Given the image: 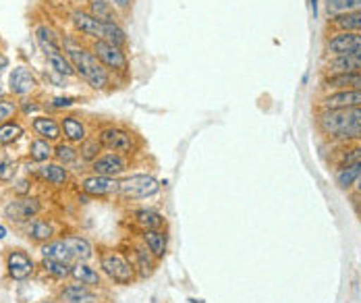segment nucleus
Segmentation results:
<instances>
[{
  "instance_id": "obj_1",
  "label": "nucleus",
  "mask_w": 361,
  "mask_h": 303,
  "mask_svg": "<svg viewBox=\"0 0 361 303\" xmlns=\"http://www.w3.org/2000/svg\"><path fill=\"white\" fill-rule=\"evenodd\" d=\"M61 42H63V50L67 52L71 65L75 67L77 79L85 83L90 89L98 94H112L121 85L109 69L96 58V54L90 50L87 39L73 32L69 34L61 32Z\"/></svg>"
},
{
  "instance_id": "obj_2",
  "label": "nucleus",
  "mask_w": 361,
  "mask_h": 303,
  "mask_svg": "<svg viewBox=\"0 0 361 303\" xmlns=\"http://www.w3.org/2000/svg\"><path fill=\"white\" fill-rule=\"evenodd\" d=\"M92 133H96L104 152L127 154V156L145 154L144 137L127 123H116V120H102L98 125L92 123Z\"/></svg>"
},
{
  "instance_id": "obj_3",
  "label": "nucleus",
  "mask_w": 361,
  "mask_h": 303,
  "mask_svg": "<svg viewBox=\"0 0 361 303\" xmlns=\"http://www.w3.org/2000/svg\"><path fill=\"white\" fill-rule=\"evenodd\" d=\"M96 258L100 272L104 274V278L110 285L116 287H131L140 280L137 272L133 270V266L129 264V260L125 258V254L118 249V245H106V243H98L96 245Z\"/></svg>"
},
{
  "instance_id": "obj_4",
  "label": "nucleus",
  "mask_w": 361,
  "mask_h": 303,
  "mask_svg": "<svg viewBox=\"0 0 361 303\" xmlns=\"http://www.w3.org/2000/svg\"><path fill=\"white\" fill-rule=\"evenodd\" d=\"M87 46L121 85H125L131 79V63H129L127 50L110 44L106 39H87Z\"/></svg>"
},
{
  "instance_id": "obj_5",
  "label": "nucleus",
  "mask_w": 361,
  "mask_h": 303,
  "mask_svg": "<svg viewBox=\"0 0 361 303\" xmlns=\"http://www.w3.org/2000/svg\"><path fill=\"white\" fill-rule=\"evenodd\" d=\"M46 212V202L39 195H13L2 206V216L8 225L21 228L32 218L42 216Z\"/></svg>"
},
{
  "instance_id": "obj_6",
  "label": "nucleus",
  "mask_w": 361,
  "mask_h": 303,
  "mask_svg": "<svg viewBox=\"0 0 361 303\" xmlns=\"http://www.w3.org/2000/svg\"><path fill=\"white\" fill-rule=\"evenodd\" d=\"M118 249L125 254V258L129 260V264L133 266V270L137 272L140 280H147L149 276L156 274L158 270V260L149 254V249L144 245V241L133 233V235H125L118 243Z\"/></svg>"
},
{
  "instance_id": "obj_7",
  "label": "nucleus",
  "mask_w": 361,
  "mask_h": 303,
  "mask_svg": "<svg viewBox=\"0 0 361 303\" xmlns=\"http://www.w3.org/2000/svg\"><path fill=\"white\" fill-rule=\"evenodd\" d=\"M0 256H2L4 272L8 280L13 283H27L37 274L36 260L25 247L11 245V247H4Z\"/></svg>"
},
{
  "instance_id": "obj_8",
  "label": "nucleus",
  "mask_w": 361,
  "mask_h": 303,
  "mask_svg": "<svg viewBox=\"0 0 361 303\" xmlns=\"http://www.w3.org/2000/svg\"><path fill=\"white\" fill-rule=\"evenodd\" d=\"M160 191V181L154 175L147 173H137L121 179L118 187V199L121 202H137V199H147L154 197Z\"/></svg>"
},
{
  "instance_id": "obj_9",
  "label": "nucleus",
  "mask_w": 361,
  "mask_h": 303,
  "mask_svg": "<svg viewBox=\"0 0 361 303\" xmlns=\"http://www.w3.org/2000/svg\"><path fill=\"white\" fill-rule=\"evenodd\" d=\"M135 164H137V156L104 152L100 158H96V160L90 164V173H92V175H102V177H112V179H121V177L127 175Z\"/></svg>"
},
{
  "instance_id": "obj_10",
  "label": "nucleus",
  "mask_w": 361,
  "mask_h": 303,
  "mask_svg": "<svg viewBox=\"0 0 361 303\" xmlns=\"http://www.w3.org/2000/svg\"><path fill=\"white\" fill-rule=\"evenodd\" d=\"M67 21L71 25L73 34L85 39H104V23L92 17L83 6H75L69 11Z\"/></svg>"
},
{
  "instance_id": "obj_11",
  "label": "nucleus",
  "mask_w": 361,
  "mask_h": 303,
  "mask_svg": "<svg viewBox=\"0 0 361 303\" xmlns=\"http://www.w3.org/2000/svg\"><path fill=\"white\" fill-rule=\"evenodd\" d=\"M32 177L39 181L42 185H50L54 190H67L73 183L71 168L59 164L56 160L44 162V164H36L32 171Z\"/></svg>"
},
{
  "instance_id": "obj_12",
  "label": "nucleus",
  "mask_w": 361,
  "mask_h": 303,
  "mask_svg": "<svg viewBox=\"0 0 361 303\" xmlns=\"http://www.w3.org/2000/svg\"><path fill=\"white\" fill-rule=\"evenodd\" d=\"M79 191L85 197L92 199H109V197H116L118 195V187H121V179H112V177H102V175H85L81 177V181L77 183Z\"/></svg>"
},
{
  "instance_id": "obj_13",
  "label": "nucleus",
  "mask_w": 361,
  "mask_h": 303,
  "mask_svg": "<svg viewBox=\"0 0 361 303\" xmlns=\"http://www.w3.org/2000/svg\"><path fill=\"white\" fill-rule=\"evenodd\" d=\"M37 92H42V83L36 73L25 65H17L8 75V94L21 100L34 96Z\"/></svg>"
},
{
  "instance_id": "obj_14",
  "label": "nucleus",
  "mask_w": 361,
  "mask_h": 303,
  "mask_svg": "<svg viewBox=\"0 0 361 303\" xmlns=\"http://www.w3.org/2000/svg\"><path fill=\"white\" fill-rule=\"evenodd\" d=\"M19 230L23 233V237H25L32 245H37V247H42V245H46L48 241L61 237V230L56 227L54 218H50V216H46V214L32 218L30 223H25Z\"/></svg>"
},
{
  "instance_id": "obj_15",
  "label": "nucleus",
  "mask_w": 361,
  "mask_h": 303,
  "mask_svg": "<svg viewBox=\"0 0 361 303\" xmlns=\"http://www.w3.org/2000/svg\"><path fill=\"white\" fill-rule=\"evenodd\" d=\"M59 120H61V129H63V137L65 142L79 146L83 140L90 137L92 133V125H90V118H85L81 113L77 111H65V113L59 114Z\"/></svg>"
},
{
  "instance_id": "obj_16",
  "label": "nucleus",
  "mask_w": 361,
  "mask_h": 303,
  "mask_svg": "<svg viewBox=\"0 0 361 303\" xmlns=\"http://www.w3.org/2000/svg\"><path fill=\"white\" fill-rule=\"evenodd\" d=\"M54 299L59 303H102V291L81 285V283H61L54 291Z\"/></svg>"
},
{
  "instance_id": "obj_17",
  "label": "nucleus",
  "mask_w": 361,
  "mask_h": 303,
  "mask_svg": "<svg viewBox=\"0 0 361 303\" xmlns=\"http://www.w3.org/2000/svg\"><path fill=\"white\" fill-rule=\"evenodd\" d=\"M27 127H30V131H32L36 137H42V140H46V142H50V144H59V142L65 140V137H63V129H61V120H59L56 114H34V116H30Z\"/></svg>"
},
{
  "instance_id": "obj_18",
  "label": "nucleus",
  "mask_w": 361,
  "mask_h": 303,
  "mask_svg": "<svg viewBox=\"0 0 361 303\" xmlns=\"http://www.w3.org/2000/svg\"><path fill=\"white\" fill-rule=\"evenodd\" d=\"M131 230H149V228H166V218L162 212L154 208H131L125 214Z\"/></svg>"
},
{
  "instance_id": "obj_19",
  "label": "nucleus",
  "mask_w": 361,
  "mask_h": 303,
  "mask_svg": "<svg viewBox=\"0 0 361 303\" xmlns=\"http://www.w3.org/2000/svg\"><path fill=\"white\" fill-rule=\"evenodd\" d=\"M361 50V32H334L332 38L324 42V54L328 56H341Z\"/></svg>"
},
{
  "instance_id": "obj_20",
  "label": "nucleus",
  "mask_w": 361,
  "mask_h": 303,
  "mask_svg": "<svg viewBox=\"0 0 361 303\" xmlns=\"http://www.w3.org/2000/svg\"><path fill=\"white\" fill-rule=\"evenodd\" d=\"M322 111H353L361 106V89H341L326 94L320 102Z\"/></svg>"
},
{
  "instance_id": "obj_21",
  "label": "nucleus",
  "mask_w": 361,
  "mask_h": 303,
  "mask_svg": "<svg viewBox=\"0 0 361 303\" xmlns=\"http://www.w3.org/2000/svg\"><path fill=\"white\" fill-rule=\"evenodd\" d=\"M351 120H353L351 111H322V114H318V129L324 135L338 137Z\"/></svg>"
},
{
  "instance_id": "obj_22",
  "label": "nucleus",
  "mask_w": 361,
  "mask_h": 303,
  "mask_svg": "<svg viewBox=\"0 0 361 303\" xmlns=\"http://www.w3.org/2000/svg\"><path fill=\"white\" fill-rule=\"evenodd\" d=\"M131 233H135V235L144 241V245L149 249V254H152L158 262H162V260H164L166 249H169V235H166V228L131 230Z\"/></svg>"
},
{
  "instance_id": "obj_23",
  "label": "nucleus",
  "mask_w": 361,
  "mask_h": 303,
  "mask_svg": "<svg viewBox=\"0 0 361 303\" xmlns=\"http://www.w3.org/2000/svg\"><path fill=\"white\" fill-rule=\"evenodd\" d=\"M71 280L81 283V285H87V287H94L98 291H104V287H106L104 274L98 268H94L90 262H81V260H77L71 266Z\"/></svg>"
},
{
  "instance_id": "obj_24",
  "label": "nucleus",
  "mask_w": 361,
  "mask_h": 303,
  "mask_svg": "<svg viewBox=\"0 0 361 303\" xmlns=\"http://www.w3.org/2000/svg\"><path fill=\"white\" fill-rule=\"evenodd\" d=\"M322 71H324V75L361 71V50L351 52V54H341V56H328L322 65Z\"/></svg>"
},
{
  "instance_id": "obj_25",
  "label": "nucleus",
  "mask_w": 361,
  "mask_h": 303,
  "mask_svg": "<svg viewBox=\"0 0 361 303\" xmlns=\"http://www.w3.org/2000/svg\"><path fill=\"white\" fill-rule=\"evenodd\" d=\"M63 241L73 252V256L81 262H90L96 258V245L81 233H61Z\"/></svg>"
},
{
  "instance_id": "obj_26",
  "label": "nucleus",
  "mask_w": 361,
  "mask_h": 303,
  "mask_svg": "<svg viewBox=\"0 0 361 303\" xmlns=\"http://www.w3.org/2000/svg\"><path fill=\"white\" fill-rule=\"evenodd\" d=\"M92 17H96V19H100L102 23H125V17L110 4L106 0H85L83 4H81Z\"/></svg>"
},
{
  "instance_id": "obj_27",
  "label": "nucleus",
  "mask_w": 361,
  "mask_h": 303,
  "mask_svg": "<svg viewBox=\"0 0 361 303\" xmlns=\"http://www.w3.org/2000/svg\"><path fill=\"white\" fill-rule=\"evenodd\" d=\"M39 254H42V258L56 260V262H63V264L73 266L77 262V258L73 256V252L67 247V243L63 241V237H56V239L48 241L46 245H42L39 247Z\"/></svg>"
},
{
  "instance_id": "obj_28",
  "label": "nucleus",
  "mask_w": 361,
  "mask_h": 303,
  "mask_svg": "<svg viewBox=\"0 0 361 303\" xmlns=\"http://www.w3.org/2000/svg\"><path fill=\"white\" fill-rule=\"evenodd\" d=\"M27 160H32L34 164H44V162L54 160V144L42 137H34L27 146Z\"/></svg>"
},
{
  "instance_id": "obj_29",
  "label": "nucleus",
  "mask_w": 361,
  "mask_h": 303,
  "mask_svg": "<svg viewBox=\"0 0 361 303\" xmlns=\"http://www.w3.org/2000/svg\"><path fill=\"white\" fill-rule=\"evenodd\" d=\"M23 135H25V127L21 123V116L11 118L4 125H0V146L2 148H8V146L17 144Z\"/></svg>"
},
{
  "instance_id": "obj_30",
  "label": "nucleus",
  "mask_w": 361,
  "mask_h": 303,
  "mask_svg": "<svg viewBox=\"0 0 361 303\" xmlns=\"http://www.w3.org/2000/svg\"><path fill=\"white\" fill-rule=\"evenodd\" d=\"M37 272H42V274H46L48 278L59 280V283H65V280L71 278V266L63 264V262H56V260H48V258H42V260H39Z\"/></svg>"
},
{
  "instance_id": "obj_31",
  "label": "nucleus",
  "mask_w": 361,
  "mask_h": 303,
  "mask_svg": "<svg viewBox=\"0 0 361 303\" xmlns=\"http://www.w3.org/2000/svg\"><path fill=\"white\" fill-rule=\"evenodd\" d=\"M328 27H332L334 32H361V11L332 15V19L328 21Z\"/></svg>"
},
{
  "instance_id": "obj_32",
  "label": "nucleus",
  "mask_w": 361,
  "mask_h": 303,
  "mask_svg": "<svg viewBox=\"0 0 361 303\" xmlns=\"http://www.w3.org/2000/svg\"><path fill=\"white\" fill-rule=\"evenodd\" d=\"M54 160H56L59 164L67 166V168H73V166H77V164L81 162L77 146L65 142V140L59 142V144H54ZM81 164H83V162H81Z\"/></svg>"
},
{
  "instance_id": "obj_33",
  "label": "nucleus",
  "mask_w": 361,
  "mask_h": 303,
  "mask_svg": "<svg viewBox=\"0 0 361 303\" xmlns=\"http://www.w3.org/2000/svg\"><path fill=\"white\" fill-rule=\"evenodd\" d=\"M77 150H79V158H81V162L83 164H92L96 158H100L102 154H104V148H102V144H100V140L96 137V133H90V137L87 140H83L79 146H77Z\"/></svg>"
},
{
  "instance_id": "obj_34",
  "label": "nucleus",
  "mask_w": 361,
  "mask_h": 303,
  "mask_svg": "<svg viewBox=\"0 0 361 303\" xmlns=\"http://www.w3.org/2000/svg\"><path fill=\"white\" fill-rule=\"evenodd\" d=\"M361 177V162L357 164H349V166H338L336 168V175H334V181L341 190H349L351 185L357 183V179Z\"/></svg>"
},
{
  "instance_id": "obj_35",
  "label": "nucleus",
  "mask_w": 361,
  "mask_h": 303,
  "mask_svg": "<svg viewBox=\"0 0 361 303\" xmlns=\"http://www.w3.org/2000/svg\"><path fill=\"white\" fill-rule=\"evenodd\" d=\"M17 116H21L19 114V98H15L11 94L0 98V125H4L11 118H17Z\"/></svg>"
},
{
  "instance_id": "obj_36",
  "label": "nucleus",
  "mask_w": 361,
  "mask_h": 303,
  "mask_svg": "<svg viewBox=\"0 0 361 303\" xmlns=\"http://www.w3.org/2000/svg\"><path fill=\"white\" fill-rule=\"evenodd\" d=\"M17 171H19V162L13 158H0V185H8L17 179Z\"/></svg>"
},
{
  "instance_id": "obj_37",
  "label": "nucleus",
  "mask_w": 361,
  "mask_h": 303,
  "mask_svg": "<svg viewBox=\"0 0 361 303\" xmlns=\"http://www.w3.org/2000/svg\"><path fill=\"white\" fill-rule=\"evenodd\" d=\"M328 13L343 15V13H355L361 11V0H326Z\"/></svg>"
},
{
  "instance_id": "obj_38",
  "label": "nucleus",
  "mask_w": 361,
  "mask_h": 303,
  "mask_svg": "<svg viewBox=\"0 0 361 303\" xmlns=\"http://www.w3.org/2000/svg\"><path fill=\"white\" fill-rule=\"evenodd\" d=\"M110 2L123 17H125V21L131 17V11H133V0H106Z\"/></svg>"
},
{
  "instance_id": "obj_39",
  "label": "nucleus",
  "mask_w": 361,
  "mask_h": 303,
  "mask_svg": "<svg viewBox=\"0 0 361 303\" xmlns=\"http://www.w3.org/2000/svg\"><path fill=\"white\" fill-rule=\"evenodd\" d=\"M11 61H8V54L4 52V46H0V77L4 75V71L8 69Z\"/></svg>"
},
{
  "instance_id": "obj_40",
  "label": "nucleus",
  "mask_w": 361,
  "mask_h": 303,
  "mask_svg": "<svg viewBox=\"0 0 361 303\" xmlns=\"http://www.w3.org/2000/svg\"><path fill=\"white\" fill-rule=\"evenodd\" d=\"M351 114H353L355 118H360V120H361V106H357V109H353V111H351Z\"/></svg>"
},
{
  "instance_id": "obj_41",
  "label": "nucleus",
  "mask_w": 361,
  "mask_h": 303,
  "mask_svg": "<svg viewBox=\"0 0 361 303\" xmlns=\"http://www.w3.org/2000/svg\"><path fill=\"white\" fill-rule=\"evenodd\" d=\"M4 237H6V227H4V225H0V241H2Z\"/></svg>"
},
{
  "instance_id": "obj_42",
  "label": "nucleus",
  "mask_w": 361,
  "mask_h": 303,
  "mask_svg": "<svg viewBox=\"0 0 361 303\" xmlns=\"http://www.w3.org/2000/svg\"><path fill=\"white\" fill-rule=\"evenodd\" d=\"M4 96H8V89H4V85L0 83V98H4Z\"/></svg>"
},
{
  "instance_id": "obj_43",
  "label": "nucleus",
  "mask_w": 361,
  "mask_h": 303,
  "mask_svg": "<svg viewBox=\"0 0 361 303\" xmlns=\"http://www.w3.org/2000/svg\"><path fill=\"white\" fill-rule=\"evenodd\" d=\"M355 190H357V193H361V177L357 179V183H355Z\"/></svg>"
},
{
  "instance_id": "obj_44",
  "label": "nucleus",
  "mask_w": 361,
  "mask_h": 303,
  "mask_svg": "<svg viewBox=\"0 0 361 303\" xmlns=\"http://www.w3.org/2000/svg\"><path fill=\"white\" fill-rule=\"evenodd\" d=\"M39 303H59V302H56V299L52 297V299H44V302H39Z\"/></svg>"
},
{
  "instance_id": "obj_45",
  "label": "nucleus",
  "mask_w": 361,
  "mask_h": 303,
  "mask_svg": "<svg viewBox=\"0 0 361 303\" xmlns=\"http://www.w3.org/2000/svg\"><path fill=\"white\" fill-rule=\"evenodd\" d=\"M0 154H2V146H0Z\"/></svg>"
}]
</instances>
